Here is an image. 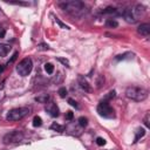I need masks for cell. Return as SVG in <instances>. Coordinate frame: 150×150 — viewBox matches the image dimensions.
<instances>
[{"label":"cell","instance_id":"cell-1","mask_svg":"<svg viewBox=\"0 0 150 150\" xmlns=\"http://www.w3.org/2000/svg\"><path fill=\"white\" fill-rule=\"evenodd\" d=\"M60 6L62 7V9H64L66 12H68L69 14L74 15V16H80L84 13V9H86V6L83 2L81 1H64V2H61Z\"/></svg>","mask_w":150,"mask_h":150},{"label":"cell","instance_id":"cell-2","mask_svg":"<svg viewBox=\"0 0 150 150\" xmlns=\"http://www.w3.org/2000/svg\"><path fill=\"white\" fill-rule=\"evenodd\" d=\"M125 95L128 98L132 101L141 102L148 97V90L141 87H128L125 90Z\"/></svg>","mask_w":150,"mask_h":150},{"label":"cell","instance_id":"cell-3","mask_svg":"<svg viewBox=\"0 0 150 150\" xmlns=\"http://www.w3.org/2000/svg\"><path fill=\"white\" fill-rule=\"evenodd\" d=\"M32 69H33V62H32V59L29 57L22 59L16 66V71L21 76H27L32 71Z\"/></svg>","mask_w":150,"mask_h":150},{"label":"cell","instance_id":"cell-4","mask_svg":"<svg viewBox=\"0 0 150 150\" xmlns=\"http://www.w3.org/2000/svg\"><path fill=\"white\" fill-rule=\"evenodd\" d=\"M28 111H29V109L28 108H25V107L23 108H14V109H12V110L8 111L6 118L8 121H19V120L23 118L28 114Z\"/></svg>","mask_w":150,"mask_h":150},{"label":"cell","instance_id":"cell-5","mask_svg":"<svg viewBox=\"0 0 150 150\" xmlns=\"http://www.w3.org/2000/svg\"><path fill=\"white\" fill-rule=\"evenodd\" d=\"M97 112H98L101 116L105 117V118H112V117L115 116L114 109H112V108L110 107V104H109L108 102H105V101H101V102H100V104L97 105Z\"/></svg>","mask_w":150,"mask_h":150},{"label":"cell","instance_id":"cell-6","mask_svg":"<svg viewBox=\"0 0 150 150\" xmlns=\"http://www.w3.org/2000/svg\"><path fill=\"white\" fill-rule=\"evenodd\" d=\"M22 138H23V134L21 131H12L4 136V143L5 144L18 143V142L22 141Z\"/></svg>","mask_w":150,"mask_h":150},{"label":"cell","instance_id":"cell-7","mask_svg":"<svg viewBox=\"0 0 150 150\" xmlns=\"http://www.w3.org/2000/svg\"><path fill=\"white\" fill-rule=\"evenodd\" d=\"M46 111L52 116V117H56L59 115V108L56 107V104L54 102H48L46 104Z\"/></svg>","mask_w":150,"mask_h":150},{"label":"cell","instance_id":"cell-8","mask_svg":"<svg viewBox=\"0 0 150 150\" xmlns=\"http://www.w3.org/2000/svg\"><path fill=\"white\" fill-rule=\"evenodd\" d=\"M121 14L124 16V19H125L128 22H131V23H134V22L136 21L135 16H134V14H132V12H131V8H125V9H123Z\"/></svg>","mask_w":150,"mask_h":150},{"label":"cell","instance_id":"cell-9","mask_svg":"<svg viewBox=\"0 0 150 150\" xmlns=\"http://www.w3.org/2000/svg\"><path fill=\"white\" fill-rule=\"evenodd\" d=\"M138 34L143 35V36H148L150 34V25L149 23H142L138 28H137Z\"/></svg>","mask_w":150,"mask_h":150},{"label":"cell","instance_id":"cell-10","mask_svg":"<svg viewBox=\"0 0 150 150\" xmlns=\"http://www.w3.org/2000/svg\"><path fill=\"white\" fill-rule=\"evenodd\" d=\"M79 84H80V87H81L84 91H90V90H91V88H90L88 81H87L83 76H79Z\"/></svg>","mask_w":150,"mask_h":150},{"label":"cell","instance_id":"cell-11","mask_svg":"<svg viewBox=\"0 0 150 150\" xmlns=\"http://www.w3.org/2000/svg\"><path fill=\"white\" fill-rule=\"evenodd\" d=\"M11 50V46L0 42V56H6Z\"/></svg>","mask_w":150,"mask_h":150},{"label":"cell","instance_id":"cell-12","mask_svg":"<svg viewBox=\"0 0 150 150\" xmlns=\"http://www.w3.org/2000/svg\"><path fill=\"white\" fill-rule=\"evenodd\" d=\"M145 135V130L143 128H138L137 131H136V136H135V139H134V143H136L141 137H143Z\"/></svg>","mask_w":150,"mask_h":150},{"label":"cell","instance_id":"cell-13","mask_svg":"<svg viewBox=\"0 0 150 150\" xmlns=\"http://www.w3.org/2000/svg\"><path fill=\"white\" fill-rule=\"evenodd\" d=\"M48 100H49V96H48L47 94L35 97V101H38V102H40V103H47V102H48Z\"/></svg>","mask_w":150,"mask_h":150},{"label":"cell","instance_id":"cell-14","mask_svg":"<svg viewBox=\"0 0 150 150\" xmlns=\"http://www.w3.org/2000/svg\"><path fill=\"white\" fill-rule=\"evenodd\" d=\"M115 95H116V91H115V90H111V91H109V93L105 95V97H104V100H103V101L108 102V101H110L111 98H114V97H115Z\"/></svg>","mask_w":150,"mask_h":150},{"label":"cell","instance_id":"cell-15","mask_svg":"<svg viewBox=\"0 0 150 150\" xmlns=\"http://www.w3.org/2000/svg\"><path fill=\"white\" fill-rule=\"evenodd\" d=\"M41 124H42L41 117L40 116H34V118H33V125L34 127H40Z\"/></svg>","mask_w":150,"mask_h":150},{"label":"cell","instance_id":"cell-16","mask_svg":"<svg viewBox=\"0 0 150 150\" xmlns=\"http://www.w3.org/2000/svg\"><path fill=\"white\" fill-rule=\"evenodd\" d=\"M105 23H107L108 27H111V28H112V27H117V25H118L117 21H116L115 19H108Z\"/></svg>","mask_w":150,"mask_h":150},{"label":"cell","instance_id":"cell-17","mask_svg":"<svg viewBox=\"0 0 150 150\" xmlns=\"http://www.w3.org/2000/svg\"><path fill=\"white\" fill-rule=\"evenodd\" d=\"M50 129H53V130H56V131H63V127L62 125H60V124H57V123H53L52 125H50Z\"/></svg>","mask_w":150,"mask_h":150},{"label":"cell","instance_id":"cell-18","mask_svg":"<svg viewBox=\"0 0 150 150\" xmlns=\"http://www.w3.org/2000/svg\"><path fill=\"white\" fill-rule=\"evenodd\" d=\"M45 70H46L48 74H52V73L54 71L53 64H52V63H46V64H45Z\"/></svg>","mask_w":150,"mask_h":150},{"label":"cell","instance_id":"cell-19","mask_svg":"<svg viewBox=\"0 0 150 150\" xmlns=\"http://www.w3.org/2000/svg\"><path fill=\"white\" fill-rule=\"evenodd\" d=\"M79 124L81 125V127H86L87 124H88V120H87V117H80L79 118Z\"/></svg>","mask_w":150,"mask_h":150},{"label":"cell","instance_id":"cell-20","mask_svg":"<svg viewBox=\"0 0 150 150\" xmlns=\"http://www.w3.org/2000/svg\"><path fill=\"white\" fill-rule=\"evenodd\" d=\"M96 144H97V145H100V146L104 145V144H105L104 138H102V137H97V138H96Z\"/></svg>","mask_w":150,"mask_h":150},{"label":"cell","instance_id":"cell-21","mask_svg":"<svg viewBox=\"0 0 150 150\" xmlns=\"http://www.w3.org/2000/svg\"><path fill=\"white\" fill-rule=\"evenodd\" d=\"M59 95H60L61 97H66V95H67V89H66V88H60V89H59Z\"/></svg>","mask_w":150,"mask_h":150},{"label":"cell","instance_id":"cell-22","mask_svg":"<svg viewBox=\"0 0 150 150\" xmlns=\"http://www.w3.org/2000/svg\"><path fill=\"white\" fill-rule=\"evenodd\" d=\"M149 117H150V114H149V112H146V115H145V117H144V124H145V127H146V128H150Z\"/></svg>","mask_w":150,"mask_h":150},{"label":"cell","instance_id":"cell-23","mask_svg":"<svg viewBox=\"0 0 150 150\" xmlns=\"http://www.w3.org/2000/svg\"><path fill=\"white\" fill-rule=\"evenodd\" d=\"M103 12H104V13H116V12H117V9H116V8H114V7H107Z\"/></svg>","mask_w":150,"mask_h":150},{"label":"cell","instance_id":"cell-24","mask_svg":"<svg viewBox=\"0 0 150 150\" xmlns=\"http://www.w3.org/2000/svg\"><path fill=\"white\" fill-rule=\"evenodd\" d=\"M60 62H62L64 66H67V67H69V62H68V60H66V59H62V57H59L57 59Z\"/></svg>","mask_w":150,"mask_h":150},{"label":"cell","instance_id":"cell-25","mask_svg":"<svg viewBox=\"0 0 150 150\" xmlns=\"http://www.w3.org/2000/svg\"><path fill=\"white\" fill-rule=\"evenodd\" d=\"M55 21H56V22H57V23H59V25H60V26H61L62 28H66V29H69V27H68V26H66V25H63V23H62V22H61V21H60V20L57 19V18L55 19Z\"/></svg>","mask_w":150,"mask_h":150},{"label":"cell","instance_id":"cell-26","mask_svg":"<svg viewBox=\"0 0 150 150\" xmlns=\"http://www.w3.org/2000/svg\"><path fill=\"white\" fill-rule=\"evenodd\" d=\"M68 102L70 103V105H73V107H75V108H79L77 103H76V102H75V101H74L73 98H69V100H68Z\"/></svg>","mask_w":150,"mask_h":150},{"label":"cell","instance_id":"cell-27","mask_svg":"<svg viewBox=\"0 0 150 150\" xmlns=\"http://www.w3.org/2000/svg\"><path fill=\"white\" fill-rule=\"evenodd\" d=\"M66 118H67V120H71V118H73V112H71V111H67Z\"/></svg>","mask_w":150,"mask_h":150},{"label":"cell","instance_id":"cell-28","mask_svg":"<svg viewBox=\"0 0 150 150\" xmlns=\"http://www.w3.org/2000/svg\"><path fill=\"white\" fill-rule=\"evenodd\" d=\"M5 34H6L5 28H2V27L0 26V38H4V36H5Z\"/></svg>","mask_w":150,"mask_h":150},{"label":"cell","instance_id":"cell-29","mask_svg":"<svg viewBox=\"0 0 150 150\" xmlns=\"http://www.w3.org/2000/svg\"><path fill=\"white\" fill-rule=\"evenodd\" d=\"M16 56H18V53H14V55L12 56V59L9 60V62H8V63H12V62H13V61H14V60L16 59Z\"/></svg>","mask_w":150,"mask_h":150},{"label":"cell","instance_id":"cell-30","mask_svg":"<svg viewBox=\"0 0 150 150\" xmlns=\"http://www.w3.org/2000/svg\"><path fill=\"white\" fill-rule=\"evenodd\" d=\"M2 71H4V67H2V64H0V75H1Z\"/></svg>","mask_w":150,"mask_h":150}]
</instances>
